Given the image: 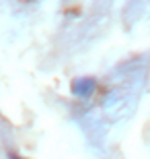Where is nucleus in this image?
Wrapping results in <instances>:
<instances>
[{
  "label": "nucleus",
  "mask_w": 150,
  "mask_h": 159,
  "mask_svg": "<svg viewBox=\"0 0 150 159\" xmlns=\"http://www.w3.org/2000/svg\"><path fill=\"white\" fill-rule=\"evenodd\" d=\"M99 83L95 77H78L72 81V95L74 97H78V99H88L91 95H95V91H97Z\"/></svg>",
  "instance_id": "f257e3e1"
},
{
  "label": "nucleus",
  "mask_w": 150,
  "mask_h": 159,
  "mask_svg": "<svg viewBox=\"0 0 150 159\" xmlns=\"http://www.w3.org/2000/svg\"><path fill=\"white\" fill-rule=\"evenodd\" d=\"M8 159H23V157H19V155H8Z\"/></svg>",
  "instance_id": "f03ea898"
}]
</instances>
